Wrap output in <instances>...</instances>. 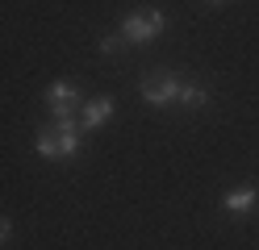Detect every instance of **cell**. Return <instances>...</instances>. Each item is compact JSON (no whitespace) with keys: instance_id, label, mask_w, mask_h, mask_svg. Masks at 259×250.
Here are the masks:
<instances>
[{"instance_id":"1","label":"cell","mask_w":259,"mask_h":250,"mask_svg":"<svg viewBox=\"0 0 259 250\" xmlns=\"http://www.w3.org/2000/svg\"><path fill=\"white\" fill-rule=\"evenodd\" d=\"M163 29H167L163 9H142V13H130V17H125V25H121V33H125L130 42H138V46L155 42Z\"/></svg>"},{"instance_id":"2","label":"cell","mask_w":259,"mask_h":250,"mask_svg":"<svg viewBox=\"0 0 259 250\" xmlns=\"http://www.w3.org/2000/svg\"><path fill=\"white\" fill-rule=\"evenodd\" d=\"M138 92L147 105H171V100H180V79L176 75H147Z\"/></svg>"},{"instance_id":"3","label":"cell","mask_w":259,"mask_h":250,"mask_svg":"<svg viewBox=\"0 0 259 250\" xmlns=\"http://www.w3.org/2000/svg\"><path fill=\"white\" fill-rule=\"evenodd\" d=\"M46 100H51V109H55V121L71 117V109H75V83L55 79V83H51V92H46Z\"/></svg>"},{"instance_id":"4","label":"cell","mask_w":259,"mask_h":250,"mask_svg":"<svg viewBox=\"0 0 259 250\" xmlns=\"http://www.w3.org/2000/svg\"><path fill=\"white\" fill-rule=\"evenodd\" d=\"M255 200H259V192L247 183V188L226 192V200H222V205H226V213H247V209H255Z\"/></svg>"},{"instance_id":"5","label":"cell","mask_w":259,"mask_h":250,"mask_svg":"<svg viewBox=\"0 0 259 250\" xmlns=\"http://www.w3.org/2000/svg\"><path fill=\"white\" fill-rule=\"evenodd\" d=\"M109 117H113V100H109V96H105V100H92V105L84 109V125L96 129V125H105Z\"/></svg>"},{"instance_id":"6","label":"cell","mask_w":259,"mask_h":250,"mask_svg":"<svg viewBox=\"0 0 259 250\" xmlns=\"http://www.w3.org/2000/svg\"><path fill=\"white\" fill-rule=\"evenodd\" d=\"M38 155L42 159H59V129H42L38 133Z\"/></svg>"},{"instance_id":"7","label":"cell","mask_w":259,"mask_h":250,"mask_svg":"<svg viewBox=\"0 0 259 250\" xmlns=\"http://www.w3.org/2000/svg\"><path fill=\"white\" fill-rule=\"evenodd\" d=\"M209 100V92L205 88H197V83H180V105H188V109H201Z\"/></svg>"},{"instance_id":"8","label":"cell","mask_w":259,"mask_h":250,"mask_svg":"<svg viewBox=\"0 0 259 250\" xmlns=\"http://www.w3.org/2000/svg\"><path fill=\"white\" fill-rule=\"evenodd\" d=\"M117 46H121L117 38H101V50H105V55H113V50H117Z\"/></svg>"},{"instance_id":"9","label":"cell","mask_w":259,"mask_h":250,"mask_svg":"<svg viewBox=\"0 0 259 250\" xmlns=\"http://www.w3.org/2000/svg\"><path fill=\"white\" fill-rule=\"evenodd\" d=\"M9 233H13V225H9V217H0V242H9Z\"/></svg>"},{"instance_id":"10","label":"cell","mask_w":259,"mask_h":250,"mask_svg":"<svg viewBox=\"0 0 259 250\" xmlns=\"http://www.w3.org/2000/svg\"><path fill=\"white\" fill-rule=\"evenodd\" d=\"M209 5H222V0H209Z\"/></svg>"}]
</instances>
